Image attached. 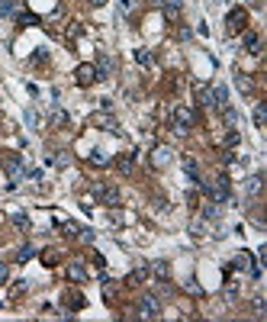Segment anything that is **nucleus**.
<instances>
[{
    "mask_svg": "<svg viewBox=\"0 0 267 322\" xmlns=\"http://www.w3.org/2000/svg\"><path fill=\"white\" fill-rule=\"evenodd\" d=\"M203 187V194L209 197L213 203H222V200H229V177L225 174H219L216 181H196Z\"/></svg>",
    "mask_w": 267,
    "mask_h": 322,
    "instance_id": "f257e3e1",
    "label": "nucleus"
},
{
    "mask_svg": "<svg viewBox=\"0 0 267 322\" xmlns=\"http://www.w3.org/2000/svg\"><path fill=\"white\" fill-rule=\"evenodd\" d=\"M193 122H196V113H193V109H190L187 104H177V107H174V119H171V129H174L177 135H187Z\"/></svg>",
    "mask_w": 267,
    "mask_h": 322,
    "instance_id": "f03ea898",
    "label": "nucleus"
},
{
    "mask_svg": "<svg viewBox=\"0 0 267 322\" xmlns=\"http://www.w3.org/2000/svg\"><path fill=\"white\" fill-rule=\"evenodd\" d=\"M161 316V306H158V300L155 297H139V319H158Z\"/></svg>",
    "mask_w": 267,
    "mask_h": 322,
    "instance_id": "7ed1b4c3",
    "label": "nucleus"
},
{
    "mask_svg": "<svg viewBox=\"0 0 267 322\" xmlns=\"http://www.w3.org/2000/svg\"><path fill=\"white\" fill-rule=\"evenodd\" d=\"M74 81H78L81 87H90L93 81H100L97 78V65H78L74 68Z\"/></svg>",
    "mask_w": 267,
    "mask_h": 322,
    "instance_id": "20e7f679",
    "label": "nucleus"
},
{
    "mask_svg": "<svg viewBox=\"0 0 267 322\" xmlns=\"http://www.w3.org/2000/svg\"><path fill=\"white\" fill-rule=\"evenodd\" d=\"M93 194L106 203V207H119V190L116 187H106V184H93Z\"/></svg>",
    "mask_w": 267,
    "mask_h": 322,
    "instance_id": "39448f33",
    "label": "nucleus"
},
{
    "mask_svg": "<svg viewBox=\"0 0 267 322\" xmlns=\"http://www.w3.org/2000/svg\"><path fill=\"white\" fill-rule=\"evenodd\" d=\"M171 161H174V152H171L168 145H155L152 148V168H168Z\"/></svg>",
    "mask_w": 267,
    "mask_h": 322,
    "instance_id": "423d86ee",
    "label": "nucleus"
},
{
    "mask_svg": "<svg viewBox=\"0 0 267 322\" xmlns=\"http://www.w3.org/2000/svg\"><path fill=\"white\" fill-rule=\"evenodd\" d=\"M245 23H248V13H245L242 6H238V10H232L229 16H225V26H229V32H242Z\"/></svg>",
    "mask_w": 267,
    "mask_h": 322,
    "instance_id": "0eeeda50",
    "label": "nucleus"
},
{
    "mask_svg": "<svg viewBox=\"0 0 267 322\" xmlns=\"http://www.w3.org/2000/svg\"><path fill=\"white\" fill-rule=\"evenodd\" d=\"M90 126L109 129V132H119V126H116V119H113L109 113H93V116H90Z\"/></svg>",
    "mask_w": 267,
    "mask_h": 322,
    "instance_id": "6e6552de",
    "label": "nucleus"
},
{
    "mask_svg": "<svg viewBox=\"0 0 267 322\" xmlns=\"http://www.w3.org/2000/svg\"><path fill=\"white\" fill-rule=\"evenodd\" d=\"M193 91H196V100H200L203 107H216V100H213V87H206V84H196Z\"/></svg>",
    "mask_w": 267,
    "mask_h": 322,
    "instance_id": "1a4fd4ad",
    "label": "nucleus"
},
{
    "mask_svg": "<svg viewBox=\"0 0 267 322\" xmlns=\"http://www.w3.org/2000/svg\"><path fill=\"white\" fill-rule=\"evenodd\" d=\"M68 280H74V284H84V280H87V271H84V264H78V261H74V264H68Z\"/></svg>",
    "mask_w": 267,
    "mask_h": 322,
    "instance_id": "9d476101",
    "label": "nucleus"
},
{
    "mask_svg": "<svg viewBox=\"0 0 267 322\" xmlns=\"http://www.w3.org/2000/svg\"><path fill=\"white\" fill-rule=\"evenodd\" d=\"M135 158H139V155H119V158H116V168H119V174H132V164H135Z\"/></svg>",
    "mask_w": 267,
    "mask_h": 322,
    "instance_id": "9b49d317",
    "label": "nucleus"
},
{
    "mask_svg": "<svg viewBox=\"0 0 267 322\" xmlns=\"http://www.w3.org/2000/svg\"><path fill=\"white\" fill-rule=\"evenodd\" d=\"M245 49L251 55H258L261 52V36H258V32H245Z\"/></svg>",
    "mask_w": 267,
    "mask_h": 322,
    "instance_id": "f8f14e48",
    "label": "nucleus"
},
{
    "mask_svg": "<svg viewBox=\"0 0 267 322\" xmlns=\"http://www.w3.org/2000/svg\"><path fill=\"white\" fill-rule=\"evenodd\" d=\"M213 100H216V107H225V104H229V91H225L222 84H216L213 87Z\"/></svg>",
    "mask_w": 267,
    "mask_h": 322,
    "instance_id": "ddd939ff",
    "label": "nucleus"
},
{
    "mask_svg": "<svg viewBox=\"0 0 267 322\" xmlns=\"http://www.w3.org/2000/svg\"><path fill=\"white\" fill-rule=\"evenodd\" d=\"M183 171H187V177H190V181H200V177H196V171H200V168H196V158H190V155H187V158H183Z\"/></svg>",
    "mask_w": 267,
    "mask_h": 322,
    "instance_id": "4468645a",
    "label": "nucleus"
},
{
    "mask_svg": "<svg viewBox=\"0 0 267 322\" xmlns=\"http://www.w3.org/2000/svg\"><path fill=\"white\" fill-rule=\"evenodd\" d=\"M261 184H264V177H261V174H251V177H248V194H251V197H258V194H261Z\"/></svg>",
    "mask_w": 267,
    "mask_h": 322,
    "instance_id": "2eb2a0df",
    "label": "nucleus"
},
{
    "mask_svg": "<svg viewBox=\"0 0 267 322\" xmlns=\"http://www.w3.org/2000/svg\"><path fill=\"white\" fill-rule=\"evenodd\" d=\"M65 306H71V310H84V297H81V293H68Z\"/></svg>",
    "mask_w": 267,
    "mask_h": 322,
    "instance_id": "dca6fc26",
    "label": "nucleus"
},
{
    "mask_svg": "<svg viewBox=\"0 0 267 322\" xmlns=\"http://www.w3.org/2000/svg\"><path fill=\"white\" fill-rule=\"evenodd\" d=\"M264 122H267V107H264V104H258V107H255V126H258V129H264Z\"/></svg>",
    "mask_w": 267,
    "mask_h": 322,
    "instance_id": "f3484780",
    "label": "nucleus"
},
{
    "mask_svg": "<svg viewBox=\"0 0 267 322\" xmlns=\"http://www.w3.org/2000/svg\"><path fill=\"white\" fill-rule=\"evenodd\" d=\"M16 23H19V26H39V16H32V13H19Z\"/></svg>",
    "mask_w": 267,
    "mask_h": 322,
    "instance_id": "a211bd4d",
    "label": "nucleus"
},
{
    "mask_svg": "<svg viewBox=\"0 0 267 322\" xmlns=\"http://www.w3.org/2000/svg\"><path fill=\"white\" fill-rule=\"evenodd\" d=\"M42 261H45V264H49V268H52V264H58V261H61V255H58V251H55V248H49V251H45V258H42Z\"/></svg>",
    "mask_w": 267,
    "mask_h": 322,
    "instance_id": "6ab92c4d",
    "label": "nucleus"
},
{
    "mask_svg": "<svg viewBox=\"0 0 267 322\" xmlns=\"http://www.w3.org/2000/svg\"><path fill=\"white\" fill-rule=\"evenodd\" d=\"M238 87H242L245 94H251V87H255V84H251V78H248V74H238Z\"/></svg>",
    "mask_w": 267,
    "mask_h": 322,
    "instance_id": "aec40b11",
    "label": "nucleus"
},
{
    "mask_svg": "<svg viewBox=\"0 0 267 322\" xmlns=\"http://www.w3.org/2000/svg\"><path fill=\"white\" fill-rule=\"evenodd\" d=\"M222 116H225L229 126H235V122H238V113H235V109H229V107H222Z\"/></svg>",
    "mask_w": 267,
    "mask_h": 322,
    "instance_id": "412c9836",
    "label": "nucleus"
},
{
    "mask_svg": "<svg viewBox=\"0 0 267 322\" xmlns=\"http://www.w3.org/2000/svg\"><path fill=\"white\" fill-rule=\"evenodd\" d=\"M135 61H139V65H148V61H152V55H148L145 49H135Z\"/></svg>",
    "mask_w": 267,
    "mask_h": 322,
    "instance_id": "4be33fe9",
    "label": "nucleus"
},
{
    "mask_svg": "<svg viewBox=\"0 0 267 322\" xmlns=\"http://www.w3.org/2000/svg\"><path fill=\"white\" fill-rule=\"evenodd\" d=\"M90 161H93V164H100V168H103V164H109V158H106L103 152H93V155H90Z\"/></svg>",
    "mask_w": 267,
    "mask_h": 322,
    "instance_id": "5701e85b",
    "label": "nucleus"
},
{
    "mask_svg": "<svg viewBox=\"0 0 267 322\" xmlns=\"http://www.w3.org/2000/svg\"><path fill=\"white\" fill-rule=\"evenodd\" d=\"M238 142H242V135H238V132H235V129H232V132H229V135H225V145H229V148H232V145H238Z\"/></svg>",
    "mask_w": 267,
    "mask_h": 322,
    "instance_id": "b1692460",
    "label": "nucleus"
},
{
    "mask_svg": "<svg viewBox=\"0 0 267 322\" xmlns=\"http://www.w3.org/2000/svg\"><path fill=\"white\" fill-rule=\"evenodd\" d=\"M13 10H16V3H13V0H3V3H0V13H3V16H10Z\"/></svg>",
    "mask_w": 267,
    "mask_h": 322,
    "instance_id": "393cba45",
    "label": "nucleus"
},
{
    "mask_svg": "<svg viewBox=\"0 0 267 322\" xmlns=\"http://www.w3.org/2000/svg\"><path fill=\"white\" fill-rule=\"evenodd\" d=\"M26 122H29V126H32V129H36V126H39V113H36V109H26Z\"/></svg>",
    "mask_w": 267,
    "mask_h": 322,
    "instance_id": "a878e982",
    "label": "nucleus"
},
{
    "mask_svg": "<svg viewBox=\"0 0 267 322\" xmlns=\"http://www.w3.org/2000/svg\"><path fill=\"white\" fill-rule=\"evenodd\" d=\"M13 225H16V229H26V225H29V219H26L23 213H16V216H13Z\"/></svg>",
    "mask_w": 267,
    "mask_h": 322,
    "instance_id": "bb28decb",
    "label": "nucleus"
},
{
    "mask_svg": "<svg viewBox=\"0 0 267 322\" xmlns=\"http://www.w3.org/2000/svg\"><path fill=\"white\" fill-rule=\"evenodd\" d=\"M81 36V23H71L68 26V39H78Z\"/></svg>",
    "mask_w": 267,
    "mask_h": 322,
    "instance_id": "cd10ccee",
    "label": "nucleus"
},
{
    "mask_svg": "<svg viewBox=\"0 0 267 322\" xmlns=\"http://www.w3.org/2000/svg\"><path fill=\"white\" fill-rule=\"evenodd\" d=\"M29 258H32V248H29V245H26V248H19V258H16V261H29Z\"/></svg>",
    "mask_w": 267,
    "mask_h": 322,
    "instance_id": "c85d7f7f",
    "label": "nucleus"
},
{
    "mask_svg": "<svg viewBox=\"0 0 267 322\" xmlns=\"http://www.w3.org/2000/svg\"><path fill=\"white\" fill-rule=\"evenodd\" d=\"M52 161H55V164H58V168H68V161H71V158H68V155H65V152H61V155H58V158H52Z\"/></svg>",
    "mask_w": 267,
    "mask_h": 322,
    "instance_id": "c756f323",
    "label": "nucleus"
},
{
    "mask_svg": "<svg viewBox=\"0 0 267 322\" xmlns=\"http://www.w3.org/2000/svg\"><path fill=\"white\" fill-rule=\"evenodd\" d=\"M6 277H10V268H6V264L0 261V284H6Z\"/></svg>",
    "mask_w": 267,
    "mask_h": 322,
    "instance_id": "7c9ffc66",
    "label": "nucleus"
},
{
    "mask_svg": "<svg viewBox=\"0 0 267 322\" xmlns=\"http://www.w3.org/2000/svg\"><path fill=\"white\" fill-rule=\"evenodd\" d=\"M55 122H58V126H65V122H68V113H65V109H58V113H55Z\"/></svg>",
    "mask_w": 267,
    "mask_h": 322,
    "instance_id": "2f4dec72",
    "label": "nucleus"
},
{
    "mask_svg": "<svg viewBox=\"0 0 267 322\" xmlns=\"http://www.w3.org/2000/svg\"><path fill=\"white\" fill-rule=\"evenodd\" d=\"M187 290H190V293H196V297H200V293H203V290H200V284H196V280H187Z\"/></svg>",
    "mask_w": 267,
    "mask_h": 322,
    "instance_id": "473e14b6",
    "label": "nucleus"
},
{
    "mask_svg": "<svg viewBox=\"0 0 267 322\" xmlns=\"http://www.w3.org/2000/svg\"><path fill=\"white\" fill-rule=\"evenodd\" d=\"M155 274H158V277H168V264H155Z\"/></svg>",
    "mask_w": 267,
    "mask_h": 322,
    "instance_id": "72a5a7b5",
    "label": "nucleus"
},
{
    "mask_svg": "<svg viewBox=\"0 0 267 322\" xmlns=\"http://www.w3.org/2000/svg\"><path fill=\"white\" fill-rule=\"evenodd\" d=\"M106 3V0H90V6H103Z\"/></svg>",
    "mask_w": 267,
    "mask_h": 322,
    "instance_id": "f704fd0d",
    "label": "nucleus"
}]
</instances>
